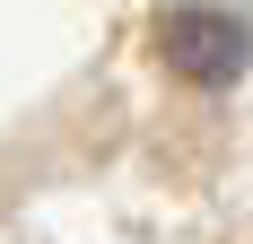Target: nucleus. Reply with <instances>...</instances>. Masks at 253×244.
Listing matches in <instances>:
<instances>
[{
    "instance_id": "f257e3e1",
    "label": "nucleus",
    "mask_w": 253,
    "mask_h": 244,
    "mask_svg": "<svg viewBox=\"0 0 253 244\" xmlns=\"http://www.w3.org/2000/svg\"><path fill=\"white\" fill-rule=\"evenodd\" d=\"M157 52L175 61L192 87H236L253 61V26L236 9H166L157 18Z\"/></svg>"
}]
</instances>
